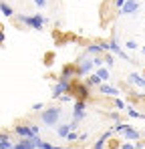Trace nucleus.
Instances as JSON below:
<instances>
[{
  "mask_svg": "<svg viewBox=\"0 0 145 149\" xmlns=\"http://www.w3.org/2000/svg\"><path fill=\"white\" fill-rule=\"evenodd\" d=\"M61 107H48L40 113V121L47 125V127H56L59 125V119H61Z\"/></svg>",
  "mask_w": 145,
  "mask_h": 149,
  "instance_id": "1",
  "label": "nucleus"
},
{
  "mask_svg": "<svg viewBox=\"0 0 145 149\" xmlns=\"http://www.w3.org/2000/svg\"><path fill=\"white\" fill-rule=\"evenodd\" d=\"M16 18H18V22H22L24 26H30V28H34V30H43V28H45V16H43V14H32V16H28V14H18Z\"/></svg>",
  "mask_w": 145,
  "mask_h": 149,
  "instance_id": "2",
  "label": "nucleus"
},
{
  "mask_svg": "<svg viewBox=\"0 0 145 149\" xmlns=\"http://www.w3.org/2000/svg\"><path fill=\"white\" fill-rule=\"evenodd\" d=\"M113 133H121L127 141H131V143H135V141H139V131L137 129H133L129 123H119V125H115L113 127Z\"/></svg>",
  "mask_w": 145,
  "mask_h": 149,
  "instance_id": "3",
  "label": "nucleus"
},
{
  "mask_svg": "<svg viewBox=\"0 0 145 149\" xmlns=\"http://www.w3.org/2000/svg\"><path fill=\"white\" fill-rule=\"evenodd\" d=\"M38 125H16L14 127V133L18 137H36L38 135Z\"/></svg>",
  "mask_w": 145,
  "mask_h": 149,
  "instance_id": "4",
  "label": "nucleus"
},
{
  "mask_svg": "<svg viewBox=\"0 0 145 149\" xmlns=\"http://www.w3.org/2000/svg\"><path fill=\"white\" fill-rule=\"evenodd\" d=\"M71 89H72V87H71V83H69L67 79H59V81H56V85L52 87V97H54V99H59L61 95L69 93Z\"/></svg>",
  "mask_w": 145,
  "mask_h": 149,
  "instance_id": "5",
  "label": "nucleus"
},
{
  "mask_svg": "<svg viewBox=\"0 0 145 149\" xmlns=\"http://www.w3.org/2000/svg\"><path fill=\"white\" fill-rule=\"evenodd\" d=\"M91 69H93V58H89V54H85L77 63V74H89Z\"/></svg>",
  "mask_w": 145,
  "mask_h": 149,
  "instance_id": "6",
  "label": "nucleus"
},
{
  "mask_svg": "<svg viewBox=\"0 0 145 149\" xmlns=\"http://www.w3.org/2000/svg\"><path fill=\"white\" fill-rule=\"evenodd\" d=\"M139 10V0H125V4L119 8L121 16H127V14H135Z\"/></svg>",
  "mask_w": 145,
  "mask_h": 149,
  "instance_id": "7",
  "label": "nucleus"
},
{
  "mask_svg": "<svg viewBox=\"0 0 145 149\" xmlns=\"http://www.w3.org/2000/svg\"><path fill=\"white\" fill-rule=\"evenodd\" d=\"M87 117V105L85 101H75V107H72V119L75 121H81Z\"/></svg>",
  "mask_w": 145,
  "mask_h": 149,
  "instance_id": "8",
  "label": "nucleus"
},
{
  "mask_svg": "<svg viewBox=\"0 0 145 149\" xmlns=\"http://www.w3.org/2000/svg\"><path fill=\"white\" fill-rule=\"evenodd\" d=\"M77 127H79V121H75V119H72L71 123L56 125V133H59V137H63V139H65V137H67V135H69L71 131H75Z\"/></svg>",
  "mask_w": 145,
  "mask_h": 149,
  "instance_id": "9",
  "label": "nucleus"
},
{
  "mask_svg": "<svg viewBox=\"0 0 145 149\" xmlns=\"http://www.w3.org/2000/svg\"><path fill=\"white\" fill-rule=\"evenodd\" d=\"M99 93L101 95H105V97H119V89L117 87H113V85H105V83H101L99 85Z\"/></svg>",
  "mask_w": 145,
  "mask_h": 149,
  "instance_id": "10",
  "label": "nucleus"
},
{
  "mask_svg": "<svg viewBox=\"0 0 145 149\" xmlns=\"http://www.w3.org/2000/svg\"><path fill=\"white\" fill-rule=\"evenodd\" d=\"M109 50H113V52H115V54H117L119 58H123V61H133V58H129V54H127V52H125V50H123V49L119 47V42H117V38L109 42Z\"/></svg>",
  "mask_w": 145,
  "mask_h": 149,
  "instance_id": "11",
  "label": "nucleus"
},
{
  "mask_svg": "<svg viewBox=\"0 0 145 149\" xmlns=\"http://www.w3.org/2000/svg\"><path fill=\"white\" fill-rule=\"evenodd\" d=\"M127 81H129L131 85H135V87H141V89H145V77H141L139 73H131Z\"/></svg>",
  "mask_w": 145,
  "mask_h": 149,
  "instance_id": "12",
  "label": "nucleus"
},
{
  "mask_svg": "<svg viewBox=\"0 0 145 149\" xmlns=\"http://www.w3.org/2000/svg\"><path fill=\"white\" fill-rule=\"evenodd\" d=\"M77 74V67H72V65H67L65 69H63V74H61V79H71V77H75Z\"/></svg>",
  "mask_w": 145,
  "mask_h": 149,
  "instance_id": "13",
  "label": "nucleus"
},
{
  "mask_svg": "<svg viewBox=\"0 0 145 149\" xmlns=\"http://www.w3.org/2000/svg\"><path fill=\"white\" fill-rule=\"evenodd\" d=\"M97 77H99V79H101V81H103V83H105V81H109V79H111V73H109V69H105V67H99V69H97Z\"/></svg>",
  "mask_w": 145,
  "mask_h": 149,
  "instance_id": "14",
  "label": "nucleus"
},
{
  "mask_svg": "<svg viewBox=\"0 0 145 149\" xmlns=\"http://www.w3.org/2000/svg\"><path fill=\"white\" fill-rule=\"evenodd\" d=\"M0 14H4V16H14V10H12V6H10V4L0 2Z\"/></svg>",
  "mask_w": 145,
  "mask_h": 149,
  "instance_id": "15",
  "label": "nucleus"
},
{
  "mask_svg": "<svg viewBox=\"0 0 145 149\" xmlns=\"http://www.w3.org/2000/svg\"><path fill=\"white\" fill-rule=\"evenodd\" d=\"M127 115H129V117H133V119H143V117H145L143 113H139V111H137V109H133V107H129V109H127Z\"/></svg>",
  "mask_w": 145,
  "mask_h": 149,
  "instance_id": "16",
  "label": "nucleus"
},
{
  "mask_svg": "<svg viewBox=\"0 0 145 149\" xmlns=\"http://www.w3.org/2000/svg\"><path fill=\"white\" fill-rule=\"evenodd\" d=\"M101 83H103V81H101V79H99L97 74H91V77L87 79V87H93V85H97V87H99Z\"/></svg>",
  "mask_w": 145,
  "mask_h": 149,
  "instance_id": "17",
  "label": "nucleus"
},
{
  "mask_svg": "<svg viewBox=\"0 0 145 149\" xmlns=\"http://www.w3.org/2000/svg\"><path fill=\"white\" fill-rule=\"evenodd\" d=\"M103 65H105V63H103V56H101V54L93 56V67H97V69H99V67H103Z\"/></svg>",
  "mask_w": 145,
  "mask_h": 149,
  "instance_id": "18",
  "label": "nucleus"
},
{
  "mask_svg": "<svg viewBox=\"0 0 145 149\" xmlns=\"http://www.w3.org/2000/svg\"><path fill=\"white\" fill-rule=\"evenodd\" d=\"M103 63H105L107 67H113V65H115V58H113L111 54H105V56H103Z\"/></svg>",
  "mask_w": 145,
  "mask_h": 149,
  "instance_id": "19",
  "label": "nucleus"
},
{
  "mask_svg": "<svg viewBox=\"0 0 145 149\" xmlns=\"http://www.w3.org/2000/svg\"><path fill=\"white\" fill-rule=\"evenodd\" d=\"M65 139H67V141H79V133H75V131H71V133H69V135H67V137H65Z\"/></svg>",
  "mask_w": 145,
  "mask_h": 149,
  "instance_id": "20",
  "label": "nucleus"
},
{
  "mask_svg": "<svg viewBox=\"0 0 145 149\" xmlns=\"http://www.w3.org/2000/svg\"><path fill=\"white\" fill-rule=\"evenodd\" d=\"M59 99L63 101V103H71V101H72V95H71V93H65V95H61Z\"/></svg>",
  "mask_w": 145,
  "mask_h": 149,
  "instance_id": "21",
  "label": "nucleus"
},
{
  "mask_svg": "<svg viewBox=\"0 0 145 149\" xmlns=\"http://www.w3.org/2000/svg\"><path fill=\"white\" fill-rule=\"evenodd\" d=\"M115 109H119V111H123V109H125V103H123L119 97H115Z\"/></svg>",
  "mask_w": 145,
  "mask_h": 149,
  "instance_id": "22",
  "label": "nucleus"
},
{
  "mask_svg": "<svg viewBox=\"0 0 145 149\" xmlns=\"http://www.w3.org/2000/svg\"><path fill=\"white\" fill-rule=\"evenodd\" d=\"M125 49L135 50V49H137V42H135V40H127V42H125Z\"/></svg>",
  "mask_w": 145,
  "mask_h": 149,
  "instance_id": "23",
  "label": "nucleus"
},
{
  "mask_svg": "<svg viewBox=\"0 0 145 149\" xmlns=\"http://www.w3.org/2000/svg\"><path fill=\"white\" fill-rule=\"evenodd\" d=\"M121 149H137V145H135V143H131V141H127V143H123V145H121Z\"/></svg>",
  "mask_w": 145,
  "mask_h": 149,
  "instance_id": "24",
  "label": "nucleus"
},
{
  "mask_svg": "<svg viewBox=\"0 0 145 149\" xmlns=\"http://www.w3.org/2000/svg\"><path fill=\"white\" fill-rule=\"evenodd\" d=\"M43 107H45L43 103H34V105H32V111H43Z\"/></svg>",
  "mask_w": 145,
  "mask_h": 149,
  "instance_id": "25",
  "label": "nucleus"
},
{
  "mask_svg": "<svg viewBox=\"0 0 145 149\" xmlns=\"http://www.w3.org/2000/svg\"><path fill=\"white\" fill-rule=\"evenodd\" d=\"M34 4H36L38 8H45V6H47V0H34Z\"/></svg>",
  "mask_w": 145,
  "mask_h": 149,
  "instance_id": "26",
  "label": "nucleus"
},
{
  "mask_svg": "<svg viewBox=\"0 0 145 149\" xmlns=\"http://www.w3.org/2000/svg\"><path fill=\"white\" fill-rule=\"evenodd\" d=\"M123 4H125V0H115V6H117V8H121Z\"/></svg>",
  "mask_w": 145,
  "mask_h": 149,
  "instance_id": "27",
  "label": "nucleus"
},
{
  "mask_svg": "<svg viewBox=\"0 0 145 149\" xmlns=\"http://www.w3.org/2000/svg\"><path fill=\"white\" fill-rule=\"evenodd\" d=\"M87 137H89V135H87V133H81V135H79V141H85V139H87Z\"/></svg>",
  "mask_w": 145,
  "mask_h": 149,
  "instance_id": "28",
  "label": "nucleus"
},
{
  "mask_svg": "<svg viewBox=\"0 0 145 149\" xmlns=\"http://www.w3.org/2000/svg\"><path fill=\"white\" fill-rule=\"evenodd\" d=\"M12 149H26V147H24V145H20V143H14V147H12Z\"/></svg>",
  "mask_w": 145,
  "mask_h": 149,
  "instance_id": "29",
  "label": "nucleus"
},
{
  "mask_svg": "<svg viewBox=\"0 0 145 149\" xmlns=\"http://www.w3.org/2000/svg\"><path fill=\"white\" fill-rule=\"evenodd\" d=\"M4 42V32H0V45Z\"/></svg>",
  "mask_w": 145,
  "mask_h": 149,
  "instance_id": "30",
  "label": "nucleus"
},
{
  "mask_svg": "<svg viewBox=\"0 0 145 149\" xmlns=\"http://www.w3.org/2000/svg\"><path fill=\"white\" fill-rule=\"evenodd\" d=\"M141 52H143V54H145V47H143V49H141Z\"/></svg>",
  "mask_w": 145,
  "mask_h": 149,
  "instance_id": "31",
  "label": "nucleus"
}]
</instances>
